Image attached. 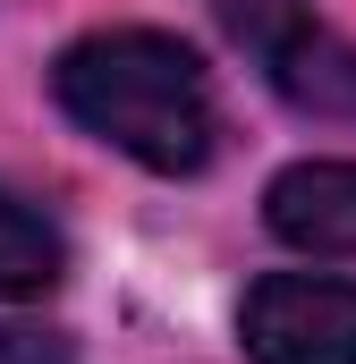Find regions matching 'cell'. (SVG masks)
<instances>
[{
    "mask_svg": "<svg viewBox=\"0 0 356 364\" xmlns=\"http://www.w3.org/2000/svg\"><path fill=\"white\" fill-rule=\"evenodd\" d=\"M51 93L85 136H102L110 153H127L162 178H187L212 161V127H221L212 77L162 26H110V34L68 43L51 68Z\"/></svg>",
    "mask_w": 356,
    "mask_h": 364,
    "instance_id": "1",
    "label": "cell"
},
{
    "mask_svg": "<svg viewBox=\"0 0 356 364\" xmlns=\"http://www.w3.org/2000/svg\"><path fill=\"white\" fill-rule=\"evenodd\" d=\"M229 34L263 60V77L314 119H356V43L314 26L305 0H221Z\"/></svg>",
    "mask_w": 356,
    "mask_h": 364,
    "instance_id": "2",
    "label": "cell"
},
{
    "mask_svg": "<svg viewBox=\"0 0 356 364\" xmlns=\"http://www.w3.org/2000/svg\"><path fill=\"white\" fill-rule=\"evenodd\" d=\"M238 339L255 364H356V279H331V272L255 279Z\"/></svg>",
    "mask_w": 356,
    "mask_h": 364,
    "instance_id": "3",
    "label": "cell"
},
{
    "mask_svg": "<svg viewBox=\"0 0 356 364\" xmlns=\"http://www.w3.org/2000/svg\"><path fill=\"white\" fill-rule=\"evenodd\" d=\"M263 220L297 255H356V161H288L263 186Z\"/></svg>",
    "mask_w": 356,
    "mask_h": 364,
    "instance_id": "4",
    "label": "cell"
},
{
    "mask_svg": "<svg viewBox=\"0 0 356 364\" xmlns=\"http://www.w3.org/2000/svg\"><path fill=\"white\" fill-rule=\"evenodd\" d=\"M60 272H68L60 229H51L26 195H9V186H0V296H43Z\"/></svg>",
    "mask_w": 356,
    "mask_h": 364,
    "instance_id": "5",
    "label": "cell"
},
{
    "mask_svg": "<svg viewBox=\"0 0 356 364\" xmlns=\"http://www.w3.org/2000/svg\"><path fill=\"white\" fill-rule=\"evenodd\" d=\"M0 364H77V348L43 322H0Z\"/></svg>",
    "mask_w": 356,
    "mask_h": 364,
    "instance_id": "6",
    "label": "cell"
}]
</instances>
